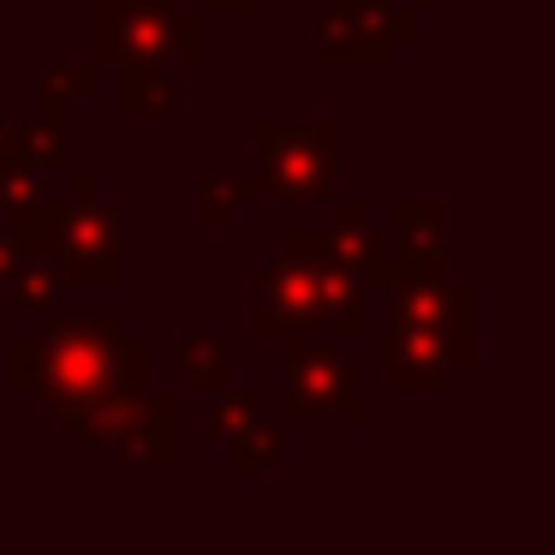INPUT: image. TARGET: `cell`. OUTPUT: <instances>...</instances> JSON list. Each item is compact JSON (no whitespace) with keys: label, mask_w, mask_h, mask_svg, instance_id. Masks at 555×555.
Listing matches in <instances>:
<instances>
[{"label":"cell","mask_w":555,"mask_h":555,"mask_svg":"<svg viewBox=\"0 0 555 555\" xmlns=\"http://www.w3.org/2000/svg\"><path fill=\"white\" fill-rule=\"evenodd\" d=\"M150 340L126 335L108 317H78V323H42L37 335L13 340V388L37 395L49 418L73 442H108L138 406H144Z\"/></svg>","instance_id":"cell-1"},{"label":"cell","mask_w":555,"mask_h":555,"mask_svg":"<svg viewBox=\"0 0 555 555\" xmlns=\"http://www.w3.org/2000/svg\"><path fill=\"white\" fill-rule=\"evenodd\" d=\"M197 18L173 0H102L96 7V66L156 61V66H197Z\"/></svg>","instance_id":"cell-2"},{"label":"cell","mask_w":555,"mask_h":555,"mask_svg":"<svg viewBox=\"0 0 555 555\" xmlns=\"http://www.w3.org/2000/svg\"><path fill=\"white\" fill-rule=\"evenodd\" d=\"M49 251L61 257L66 281H114L120 275V221L114 209L96 204V185L90 180H66V209L49 216Z\"/></svg>","instance_id":"cell-3"},{"label":"cell","mask_w":555,"mask_h":555,"mask_svg":"<svg viewBox=\"0 0 555 555\" xmlns=\"http://www.w3.org/2000/svg\"><path fill=\"white\" fill-rule=\"evenodd\" d=\"M257 150H263V192L281 197V204L323 197L340 173V138L323 120L305 126V132H287V126L263 120L257 126Z\"/></svg>","instance_id":"cell-4"},{"label":"cell","mask_w":555,"mask_h":555,"mask_svg":"<svg viewBox=\"0 0 555 555\" xmlns=\"http://www.w3.org/2000/svg\"><path fill=\"white\" fill-rule=\"evenodd\" d=\"M281 406L287 418H317V412H340V418H364V388L352 364L340 359L328 340L305 335L287 340V364H281Z\"/></svg>","instance_id":"cell-5"},{"label":"cell","mask_w":555,"mask_h":555,"mask_svg":"<svg viewBox=\"0 0 555 555\" xmlns=\"http://www.w3.org/2000/svg\"><path fill=\"white\" fill-rule=\"evenodd\" d=\"M299 328H317V251L311 233H287L281 257L263 269L257 281V335H299Z\"/></svg>","instance_id":"cell-6"},{"label":"cell","mask_w":555,"mask_h":555,"mask_svg":"<svg viewBox=\"0 0 555 555\" xmlns=\"http://www.w3.org/2000/svg\"><path fill=\"white\" fill-rule=\"evenodd\" d=\"M371 364H383L395 376V388H442L454 364H466V352L454 347L448 335L418 323H395L388 335L371 340Z\"/></svg>","instance_id":"cell-7"},{"label":"cell","mask_w":555,"mask_h":555,"mask_svg":"<svg viewBox=\"0 0 555 555\" xmlns=\"http://www.w3.org/2000/svg\"><path fill=\"white\" fill-rule=\"evenodd\" d=\"M442 263H424L406 275H395V323H418V328H436V335H448L460 352H472V335H466V305L472 293L454 287L448 275H436Z\"/></svg>","instance_id":"cell-8"},{"label":"cell","mask_w":555,"mask_h":555,"mask_svg":"<svg viewBox=\"0 0 555 555\" xmlns=\"http://www.w3.org/2000/svg\"><path fill=\"white\" fill-rule=\"evenodd\" d=\"M120 448L126 466L138 472H173V448H180V430H173V395H144V406L108 436Z\"/></svg>","instance_id":"cell-9"},{"label":"cell","mask_w":555,"mask_h":555,"mask_svg":"<svg viewBox=\"0 0 555 555\" xmlns=\"http://www.w3.org/2000/svg\"><path fill=\"white\" fill-rule=\"evenodd\" d=\"M311 251L323 257V263H335V269H352V275H376V269L388 263V245H383V233L371 228L364 204H340L335 228L317 233Z\"/></svg>","instance_id":"cell-10"},{"label":"cell","mask_w":555,"mask_h":555,"mask_svg":"<svg viewBox=\"0 0 555 555\" xmlns=\"http://www.w3.org/2000/svg\"><path fill=\"white\" fill-rule=\"evenodd\" d=\"M317 328L335 335H371V299H364V275L335 269L317 257Z\"/></svg>","instance_id":"cell-11"},{"label":"cell","mask_w":555,"mask_h":555,"mask_svg":"<svg viewBox=\"0 0 555 555\" xmlns=\"http://www.w3.org/2000/svg\"><path fill=\"white\" fill-rule=\"evenodd\" d=\"M395 257H388V275L395 269H424V263H442V245H448V228H442V209L436 204H395Z\"/></svg>","instance_id":"cell-12"},{"label":"cell","mask_w":555,"mask_h":555,"mask_svg":"<svg viewBox=\"0 0 555 555\" xmlns=\"http://www.w3.org/2000/svg\"><path fill=\"white\" fill-rule=\"evenodd\" d=\"M173 102H180V78L168 66H156V61L120 66V114L126 120H162V114H173Z\"/></svg>","instance_id":"cell-13"},{"label":"cell","mask_w":555,"mask_h":555,"mask_svg":"<svg viewBox=\"0 0 555 555\" xmlns=\"http://www.w3.org/2000/svg\"><path fill=\"white\" fill-rule=\"evenodd\" d=\"M7 281H13L18 311H30V317H61V305H66V275H61V263H49V257H18V263L7 269Z\"/></svg>","instance_id":"cell-14"},{"label":"cell","mask_w":555,"mask_h":555,"mask_svg":"<svg viewBox=\"0 0 555 555\" xmlns=\"http://www.w3.org/2000/svg\"><path fill=\"white\" fill-rule=\"evenodd\" d=\"M228 383V347L216 335H192L173 359V388L180 395H216Z\"/></svg>","instance_id":"cell-15"},{"label":"cell","mask_w":555,"mask_h":555,"mask_svg":"<svg viewBox=\"0 0 555 555\" xmlns=\"http://www.w3.org/2000/svg\"><path fill=\"white\" fill-rule=\"evenodd\" d=\"M257 418V395L251 388H228V395H209V430H204V442L209 448H221V442H233V436L245 430V424Z\"/></svg>","instance_id":"cell-16"},{"label":"cell","mask_w":555,"mask_h":555,"mask_svg":"<svg viewBox=\"0 0 555 555\" xmlns=\"http://www.w3.org/2000/svg\"><path fill=\"white\" fill-rule=\"evenodd\" d=\"M275 460H281V430H269V424L251 418L240 436H233V460H228V466L240 472V478H245V472H257V466H275Z\"/></svg>","instance_id":"cell-17"},{"label":"cell","mask_w":555,"mask_h":555,"mask_svg":"<svg viewBox=\"0 0 555 555\" xmlns=\"http://www.w3.org/2000/svg\"><path fill=\"white\" fill-rule=\"evenodd\" d=\"M73 96H90V73L85 66H54V73L42 78V120H61V108Z\"/></svg>","instance_id":"cell-18"},{"label":"cell","mask_w":555,"mask_h":555,"mask_svg":"<svg viewBox=\"0 0 555 555\" xmlns=\"http://www.w3.org/2000/svg\"><path fill=\"white\" fill-rule=\"evenodd\" d=\"M251 192H257L251 180H204V228H228L233 209H240Z\"/></svg>","instance_id":"cell-19"},{"label":"cell","mask_w":555,"mask_h":555,"mask_svg":"<svg viewBox=\"0 0 555 555\" xmlns=\"http://www.w3.org/2000/svg\"><path fill=\"white\" fill-rule=\"evenodd\" d=\"M13 156H18V126H13V120H0V168H7Z\"/></svg>","instance_id":"cell-20"},{"label":"cell","mask_w":555,"mask_h":555,"mask_svg":"<svg viewBox=\"0 0 555 555\" xmlns=\"http://www.w3.org/2000/svg\"><path fill=\"white\" fill-rule=\"evenodd\" d=\"M18 263V251H13V240H7V233H0V281H7V269Z\"/></svg>","instance_id":"cell-21"},{"label":"cell","mask_w":555,"mask_h":555,"mask_svg":"<svg viewBox=\"0 0 555 555\" xmlns=\"http://www.w3.org/2000/svg\"><path fill=\"white\" fill-rule=\"evenodd\" d=\"M209 7H221V13H251L257 0H209Z\"/></svg>","instance_id":"cell-22"},{"label":"cell","mask_w":555,"mask_h":555,"mask_svg":"<svg viewBox=\"0 0 555 555\" xmlns=\"http://www.w3.org/2000/svg\"><path fill=\"white\" fill-rule=\"evenodd\" d=\"M442 7H448V0H424V13H442Z\"/></svg>","instance_id":"cell-23"}]
</instances>
